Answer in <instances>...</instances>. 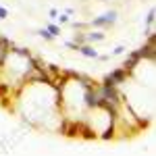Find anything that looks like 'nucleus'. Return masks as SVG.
Returning <instances> with one entry per match:
<instances>
[{
	"instance_id": "nucleus-1",
	"label": "nucleus",
	"mask_w": 156,
	"mask_h": 156,
	"mask_svg": "<svg viewBox=\"0 0 156 156\" xmlns=\"http://www.w3.org/2000/svg\"><path fill=\"white\" fill-rule=\"evenodd\" d=\"M117 19H119V12H117V11H106V12H102L100 17H94V19L90 21V25L96 27V29H104V27L115 25V23H117Z\"/></svg>"
},
{
	"instance_id": "nucleus-2",
	"label": "nucleus",
	"mask_w": 156,
	"mask_h": 156,
	"mask_svg": "<svg viewBox=\"0 0 156 156\" xmlns=\"http://www.w3.org/2000/svg\"><path fill=\"white\" fill-rule=\"evenodd\" d=\"M127 77H129V73L125 71L123 67H117V69H112V71L108 73L102 81L110 83V85H121V83H127Z\"/></svg>"
},
{
	"instance_id": "nucleus-3",
	"label": "nucleus",
	"mask_w": 156,
	"mask_h": 156,
	"mask_svg": "<svg viewBox=\"0 0 156 156\" xmlns=\"http://www.w3.org/2000/svg\"><path fill=\"white\" fill-rule=\"evenodd\" d=\"M77 52H79L81 56H85V58H94V60H96L98 54H100V52H98L92 44H83V46H79V50H77Z\"/></svg>"
},
{
	"instance_id": "nucleus-4",
	"label": "nucleus",
	"mask_w": 156,
	"mask_h": 156,
	"mask_svg": "<svg viewBox=\"0 0 156 156\" xmlns=\"http://www.w3.org/2000/svg\"><path fill=\"white\" fill-rule=\"evenodd\" d=\"M102 40H106V36L100 31V29H92V31H85V44H94V42H102Z\"/></svg>"
},
{
	"instance_id": "nucleus-5",
	"label": "nucleus",
	"mask_w": 156,
	"mask_h": 156,
	"mask_svg": "<svg viewBox=\"0 0 156 156\" xmlns=\"http://www.w3.org/2000/svg\"><path fill=\"white\" fill-rule=\"evenodd\" d=\"M73 42H75L77 46H83V44H85V31H75V36H73Z\"/></svg>"
},
{
	"instance_id": "nucleus-6",
	"label": "nucleus",
	"mask_w": 156,
	"mask_h": 156,
	"mask_svg": "<svg viewBox=\"0 0 156 156\" xmlns=\"http://www.w3.org/2000/svg\"><path fill=\"white\" fill-rule=\"evenodd\" d=\"M69 21H71V19H69L67 12H58V15H56V25H69Z\"/></svg>"
},
{
	"instance_id": "nucleus-7",
	"label": "nucleus",
	"mask_w": 156,
	"mask_h": 156,
	"mask_svg": "<svg viewBox=\"0 0 156 156\" xmlns=\"http://www.w3.org/2000/svg\"><path fill=\"white\" fill-rule=\"evenodd\" d=\"M154 19H156V11H154V9H150L148 15H146V25L152 27V25H154Z\"/></svg>"
},
{
	"instance_id": "nucleus-8",
	"label": "nucleus",
	"mask_w": 156,
	"mask_h": 156,
	"mask_svg": "<svg viewBox=\"0 0 156 156\" xmlns=\"http://www.w3.org/2000/svg\"><path fill=\"white\" fill-rule=\"evenodd\" d=\"M37 36H40V37H44L46 42H52V40H54V36L50 34V31L46 29V27H44V29H37Z\"/></svg>"
},
{
	"instance_id": "nucleus-9",
	"label": "nucleus",
	"mask_w": 156,
	"mask_h": 156,
	"mask_svg": "<svg viewBox=\"0 0 156 156\" xmlns=\"http://www.w3.org/2000/svg\"><path fill=\"white\" fill-rule=\"evenodd\" d=\"M46 29H48V31H50L54 37L60 36V25H56V23H48V25H46Z\"/></svg>"
},
{
	"instance_id": "nucleus-10",
	"label": "nucleus",
	"mask_w": 156,
	"mask_h": 156,
	"mask_svg": "<svg viewBox=\"0 0 156 156\" xmlns=\"http://www.w3.org/2000/svg\"><path fill=\"white\" fill-rule=\"evenodd\" d=\"M125 50H127L125 46H117V48L112 50V54H110V56H121V54H125Z\"/></svg>"
},
{
	"instance_id": "nucleus-11",
	"label": "nucleus",
	"mask_w": 156,
	"mask_h": 156,
	"mask_svg": "<svg viewBox=\"0 0 156 156\" xmlns=\"http://www.w3.org/2000/svg\"><path fill=\"white\" fill-rule=\"evenodd\" d=\"M65 46H67V48H71V50H79V46H77V44H75L73 40H69V42H65Z\"/></svg>"
},
{
	"instance_id": "nucleus-12",
	"label": "nucleus",
	"mask_w": 156,
	"mask_h": 156,
	"mask_svg": "<svg viewBox=\"0 0 156 156\" xmlns=\"http://www.w3.org/2000/svg\"><path fill=\"white\" fill-rule=\"evenodd\" d=\"M6 17H9V9L0 6V19H6Z\"/></svg>"
},
{
	"instance_id": "nucleus-13",
	"label": "nucleus",
	"mask_w": 156,
	"mask_h": 156,
	"mask_svg": "<svg viewBox=\"0 0 156 156\" xmlns=\"http://www.w3.org/2000/svg\"><path fill=\"white\" fill-rule=\"evenodd\" d=\"M48 15H50V19H56L58 11H56V9H50V11H48Z\"/></svg>"
},
{
	"instance_id": "nucleus-14",
	"label": "nucleus",
	"mask_w": 156,
	"mask_h": 156,
	"mask_svg": "<svg viewBox=\"0 0 156 156\" xmlns=\"http://www.w3.org/2000/svg\"><path fill=\"white\" fill-rule=\"evenodd\" d=\"M100 2H106V0H100Z\"/></svg>"
}]
</instances>
